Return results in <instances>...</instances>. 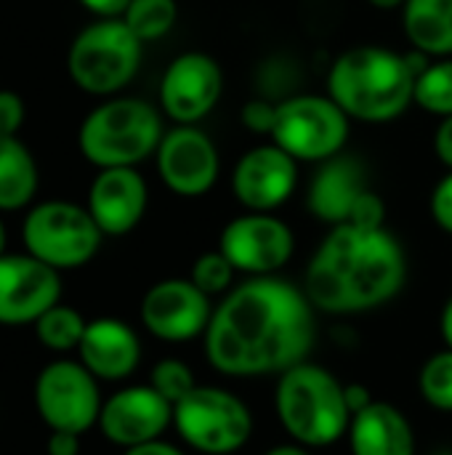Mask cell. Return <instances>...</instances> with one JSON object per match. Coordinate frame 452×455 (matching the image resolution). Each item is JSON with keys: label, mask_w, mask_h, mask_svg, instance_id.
<instances>
[{"label": "cell", "mask_w": 452, "mask_h": 455, "mask_svg": "<svg viewBox=\"0 0 452 455\" xmlns=\"http://www.w3.org/2000/svg\"><path fill=\"white\" fill-rule=\"evenodd\" d=\"M40 184L37 163L19 136H0V211H21Z\"/></svg>", "instance_id": "603a6c76"}, {"label": "cell", "mask_w": 452, "mask_h": 455, "mask_svg": "<svg viewBox=\"0 0 452 455\" xmlns=\"http://www.w3.org/2000/svg\"><path fill=\"white\" fill-rule=\"evenodd\" d=\"M234 277H237V269L232 267V261L218 248L200 253L192 261V269H189V280L202 293H208L210 299L213 296H226L234 288Z\"/></svg>", "instance_id": "83f0119b"}, {"label": "cell", "mask_w": 452, "mask_h": 455, "mask_svg": "<svg viewBox=\"0 0 452 455\" xmlns=\"http://www.w3.org/2000/svg\"><path fill=\"white\" fill-rule=\"evenodd\" d=\"M141 43H155L165 37L178 21L176 0H131L120 16Z\"/></svg>", "instance_id": "d4e9b609"}, {"label": "cell", "mask_w": 452, "mask_h": 455, "mask_svg": "<svg viewBox=\"0 0 452 455\" xmlns=\"http://www.w3.org/2000/svg\"><path fill=\"white\" fill-rule=\"evenodd\" d=\"M224 93L221 64L205 51L178 53L160 80V109L176 125H197Z\"/></svg>", "instance_id": "4fadbf2b"}, {"label": "cell", "mask_w": 452, "mask_h": 455, "mask_svg": "<svg viewBox=\"0 0 452 455\" xmlns=\"http://www.w3.org/2000/svg\"><path fill=\"white\" fill-rule=\"evenodd\" d=\"M434 152H437V157L442 160V165H448L452 171V115L450 117H442V123L437 125V133H434Z\"/></svg>", "instance_id": "e575fe53"}, {"label": "cell", "mask_w": 452, "mask_h": 455, "mask_svg": "<svg viewBox=\"0 0 452 455\" xmlns=\"http://www.w3.org/2000/svg\"><path fill=\"white\" fill-rule=\"evenodd\" d=\"M274 413L290 443L309 451L341 443L352 424L344 384L317 363H298L277 376Z\"/></svg>", "instance_id": "277c9868"}, {"label": "cell", "mask_w": 452, "mask_h": 455, "mask_svg": "<svg viewBox=\"0 0 452 455\" xmlns=\"http://www.w3.org/2000/svg\"><path fill=\"white\" fill-rule=\"evenodd\" d=\"M402 29L416 51L429 59L452 56V0H408Z\"/></svg>", "instance_id": "7402d4cb"}, {"label": "cell", "mask_w": 452, "mask_h": 455, "mask_svg": "<svg viewBox=\"0 0 452 455\" xmlns=\"http://www.w3.org/2000/svg\"><path fill=\"white\" fill-rule=\"evenodd\" d=\"M418 395L429 408L440 413H452V349L432 355L421 365Z\"/></svg>", "instance_id": "4316f807"}, {"label": "cell", "mask_w": 452, "mask_h": 455, "mask_svg": "<svg viewBox=\"0 0 452 455\" xmlns=\"http://www.w3.org/2000/svg\"><path fill=\"white\" fill-rule=\"evenodd\" d=\"M85 11H91L96 19H115L123 16L131 0H77Z\"/></svg>", "instance_id": "d590c367"}, {"label": "cell", "mask_w": 452, "mask_h": 455, "mask_svg": "<svg viewBox=\"0 0 452 455\" xmlns=\"http://www.w3.org/2000/svg\"><path fill=\"white\" fill-rule=\"evenodd\" d=\"M432 455H452V448H440V451H434Z\"/></svg>", "instance_id": "7bdbcfd3"}, {"label": "cell", "mask_w": 452, "mask_h": 455, "mask_svg": "<svg viewBox=\"0 0 452 455\" xmlns=\"http://www.w3.org/2000/svg\"><path fill=\"white\" fill-rule=\"evenodd\" d=\"M21 240L29 256L53 267L56 272H67L80 269L96 259L104 232L85 205L48 200L27 211Z\"/></svg>", "instance_id": "52a82bcc"}, {"label": "cell", "mask_w": 452, "mask_h": 455, "mask_svg": "<svg viewBox=\"0 0 452 455\" xmlns=\"http://www.w3.org/2000/svg\"><path fill=\"white\" fill-rule=\"evenodd\" d=\"M346 224H354V227H362V229H381V227H386V203L381 200V195L373 192V189H365L357 197Z\"/></svg>", "instance_id": "f546056e"}, {"label": "cell", "mask_w": 452, "mask_h": 455, "mask_svg": "<svg viewBox=\"0 0 452 455\" xmlns=\"http://www.w3.org/2000/svg\"><path fill=\"white\" fill-rule=\"evenodd\" d=\"M213 309L210 296L189 277H168L144 293L139 315L149 336L165 344H186L205 336Z\"/></svg>", "instance_id": "7c38bea8"}, {"label": "cell", "mask_w": 452, "mask_h": 455, "mask_svg": "<svg viewBox=\"0 0 452 455\" xmlns=\"http://www.w3.org/2000/svg\"><path fill=\"white\" fill-rule=\"evenodd\" d=\"M99 379L80 360H53L35 379V408L51 432L85 435L101 416Z\"/></svg>", "instance_id": "30bf717a"}, {"label": "cell", "mask_w": 452, "mask_h": 455, "mask_svg": "<svg viewBox=\"0 0 452 455\" xmlns=\"http://www.w3.org/2000/svg\"><path fill=\"white\" fill-rule=\"evenodd\" d=\"M408 280L402 243L386 229L330 227L304 272V293L330 317H352L389 304Z\"/></svg>", "instance_id": "7a4b0ae2"}, {"label": "cell", "mask_w": 452, "mask_h": 455, "mask_svg": "<svg viewBox=\"0 0 452 455\" xmlns=\"http://www.w3.org/2000/svg\"><path fill=\"white\" fill-rule=\"evenodd\" d=\"M80 363L99 381H125L141 363V341L136 331L117 317L91 320L77 347Z\"/></svg>", "instance_id": "d6986e66"}, {"label": "cell", "mask_w": 452, "mask_h": 455, "mask_svg": "<svg viewBox=\"0 0 452 455\" xmlns=\"http://www.w3.org/2000/svg\"><path fill=\"white\" fill-rule=\"evenodd\" d=\"M85 328V317L77 309L59 301L45 315H40V320L35 323V336L51 352H72L80 347Z\"/></svg>", "instance_id": "cb8c5ba5"}, {"label": "cell", "mask_w": 452, "mask_h": 455, "mask_svg": "<svg viewBox=\"0 0 452 455\" xmlns=\"http://www.w3.org/2000/svg\"><path fill=\"white\" fill-rule=\"evenodd\" d=\"M123 455H186L181 448H176L173 443H165L163 437L160 440H152V443H144V445H136V448H128Z\"/></svg>", "instance_id": "74e56055"}, {"label": "cell", "mask_w": 452, "mask_h": 455, "mask_svg": "<svg viewBox=\"0 0 452 455\" xmlns=\"http://www.w3.org/2000/svg\"><path fill=\"white\" fill-rule=\"evenodd\" d=\"M413 104L429 115L450 117L452 115V56L429 61L416 77Z\"/></svg>", "instance_id": "484cf974"}, {"label": "cell", "mask_w": 452, "mask_h": 455, "mask_svg": "<svg viewBox=\"0 0 452 455\" xmlns=\"http://www.w3.org/2000/svg\"><path fill=\"white\" fill-rule=\"evenodd\" d=\"M48 455H80V435L72 432H51L45 443Z\"/></svg>", "instance_id": "836d02e7"}, {"label": "cell", "mask_w": 452, "mask_h": 455, "mask_svg": "<svg viewBox=\"0 0 452 455\" xmlns=\"http://www.w3.org/2000/svg\"><path fill=\"white\" fill-rule=\"evenodd\" d=\"M149 205V189L136 168H101L91 187L88 203L93 221L104 237H123L133 232Z\"/></svg>", "instance_id": "ac0fdd59"}, {"label": "cell", "mask_w": 452, "mask_h": 455, "mask_svg": "<svg viewBox=\"0 0 452 455\" xmlns=\"http://www.w3.org/2000/svg\"><path fill=\"white\" fill-rule=\"evenodd\" d=\"M163 184L178 197L208 195L221 176V157L213 139L197 125H176L165 131L155 152Z\"/></svg>", "instance_id": "5bb4252c"}, {"label": "cell", "mask_w": 452, "mask_h": 455, "mask_svg": "<svg viewBox=\"0 0 452 455\" xmlns=\"http://www.w3.org/2000/svg\"><path fill=\"white\" fill-rule=\"evenodd\" d=\"M96 427L107 443L128 451L160 440L173 427V405L152 384L125 387L104 400Z\"/></svg>", "instance_id": "e0dca14e"}, {"label": "cell", "mask_w": 452, "mask_h": 455, "mask_svg": "<svg viewBox=\"0 0 452 455\" xmlns=\"http://www.w3.org/2000/svg\"><path fill=\"white\" fill-rule=\"evenodd\" d=\"M141 56L144 43L120 16L96 19L69 43L67 72L80 91L109 99L136 77Z\"/></svg>", "instance_id": "8992f818"}, {"label": "cell", "mask_w": 452, "mask_h": 455, "mask_svg": "<svg viewBox=\"0 0 452 455\" xmlns=\"http://www.w3.org/2000/svg\"><path fill=\"white\" fill-rule=\"evenodd\" d=\"M429 64V56L397 53L384 45L346 48L328 72V96L362 123H392L408 112L416 93V77Z\"/></svg>", "instance_id": "3957f363"}, {"label": "cell", "mask_w": 452, "mask_h": 455, "mask_svg": "<svg viewBox=\"0 0 452 455\" xmlns=\"http://www.w3.org/2000/svg\"><path fill=\"white\" fill-rule=\"evenodd\" d=\"M314 341L317 309L309 296L272 275L248 277L216 304L202 349L226 379H264L309 360Z\"/></svg>", "instance_id": "6da1fadb"}, {"label": "cell", "mask_w": 452, "mask_h": 455, "mask_svg": "<svg viewBox=\"0 0 452 455\" xmlns=\"http://www.w3.org/2000/svg\"><path fill=\"white\" fill-rule=\"evenodd\" d=\"M163 136V115L155 104L133 96H109L80 123L77 147L99 171L136 168L157 152Z\"/></svg>", "instance_id": "5b68a950"}, {"label": "cell", "mask_w": 452, "mask_h": 455, "mask_svg": "<svg viewBox=\"0 0 452 455\" xmlns=\"http://www.w3.org/2000/svg\"><path fill=\"white\" fill-rule=\"evenodd\" d=\"M344 397H346V405H349L352 416H354V413H360V411H365V408L373 403L370 389H368L365 384H357V381L344 384Z\"/></svg>", "instance_id": "8d00e7d4"}, {"label": "cell", "mask_w": 452, "mask_h": 455, "mask_svg": "<svg viewBox=\"0 0 452 455\" xmlns=\"http://www.w3.org/2000/svg\"><path fill=\"white\" fill-rule=\"evenodd\" d=\"M240 120L250 133L272 136V128H274V120H277V104H272L266 99H250V101L242 104Z\"/></svg>", "instance_id": "4dcf8cb0"}, {"label": "cell", "mask_w": 452, "mask_h": 455, "mask_svg": "<svg viewBox=\"0 0 452 455\" xmlns=\"http://www.w3.org/2000/svg\"><path fill=\"white\" fill-rule=\"evenodd\" d=\"M61 301V275L24 253L0 256V325H35Z\"/></svg>", "instance_id": "9a60e30c"}, {"label": "cell", "mask_w": 452, "mask_h": 455, "mask_svg": "<svg viewBox=\"0 0 452 455\" xmlns=\"http://www.w3.org/2000/svg\"><path fill=\"white\" fill-rule=\"evenodd\" d=\"M176 435L197 453H240L256 429L253 413L242 397L221 387H200L173 405Z\"/></svg>", "instance_id": "ba28073f"}, {"label": "cell", "mask_w": 452, "mask_h": 455, "mask_svg": "<svg viewBox=\"0 0 452 455\" xmlns=\"http://www.w3.org/2000/svg\"><path fill=\"white\" fill-rule=\"evenodd\" d=\"M24 125V101L19 93L0 88V136H19Z\"/></svg>", "instance_id": "d6a6232c"}, {"label": "cell", "mask_w": 452, "mask_h": 455, "mask_svg": "<svg viewBox=\"0 0 452 455\" xmlns=\"http://www.w3.org/2000/svg\"><path fill=\"white\" fill-rule=\"evenodd\" d=\"M264 455H312V451L304 445H296V443H282V445L269 448Z\"/></svg>", "instance_id": "ab89813d"}, {"label": "cell", "mask_w": 452, "mask_h": 455, "mask_svg": "<svg viewBox=\"0 0 452 455\" xmlns=\"http://www.w3.org/2000/svg\"><path fill=\"white\" fill-rule=\"evenodd\" d=\"M373 8H378V11H397V8H402L408 0H368Z\"/></svg>", "instance_id": "60d3db41"}, {"label": "cell", "mask_w": 452, "mask_h": 455, "mask_svg": "<svg viewBox=\"0 0 452 455\" xmlns=\"http://www.w3.org/2000/svg\"><path fill=\"white\" fill-rule=\"evenodd\" d=\"M298 187V160L274 141L248 149L232 171L234 200L253 213H274Z\"/></svg>", "instance_id": "2e32d148"}, {"label": "cell", "mask_w": 452, "mask_h": 455, "mask_svg": "<svg viewBox=\"0 0 452 455\" xmlns=\"http://www.w3.org/2000/svg\"><path fill=\"white\" fill-rule=\"evenodd\" d=\"M149 384L170 403H181L189 392L197 389V379H194V371L184 363V360H176V357H165L160 360L152 373H149Z\"/></svg>", "instance_id": "f1b7e54d"}, {"label": "cell", "mask_w": 452, "mask_h": 455, "mask_svg": "<svg viewBox=\"0 0 452 455\" xmlns=\"http://www.w3.org/2000/svg\"><path fill=\"white\" fill-rule=\"evenodd\" d=\"M218 251L232 261L237 275L272 277L293 259L296 235L274 213L245 211L221 229Z\"/></svg>", "instance_id": "8fae6325"}, {"label": "cell", "mask_w": 452, "mask_h": 455, "mask_svg": "<svg viewBox=\"0 0 452 455\" xmlns=\"http://www.w3.org/2000/svg\"><path fill=\"white\" fill-rule=\"evenodd\" d=\"M429 211H432V219L434 224L452 235V171L448 176H442L432 192V200H429Z\"/></svg>", "instance_id": "1f68e13d"}, {"label": "cell", "mask_w": 452, "mask_h": 455, "mask_svg": "<svg viewBox=\"0 0 452 455\" xmlns=\"http://www.w3.org/2000/svg\"><path fill=\"white\" fill-rule=\"evenodd\" d=\"M362 171L365 168L352 155H344V152L325 160L320 171L312 176V184L306 192L309 213L328 227L346 224L357 197L368 189Z\"/></svg>", "instance_id": "ffe728a7"}, {"label": "cell", "mask_w": 452, "mask_h": 455, "mask_svg": "<svg viewBox=\"0 0 452 455\" xmlns=\"http://www.w3.org/2000/svg\"><path fill=\"white\" fill-rule=\"evenodd\" d=\"M5 253V227H3V219H0V256Z\"/></svg>", "instance_id": "b9f144b4"}, {"label": "cell", "mask_w": 452, "mask_h": 455, "mask_svg": "<svg viewBox=\"0 0 452 455\" xmlns=\"http://www.w3.org/2000/svg\"><path fill=\"white\" fill-rule=\"evenodd\" d=\"M349 115L325 93H301L277 104L272 141L298 163H325L349 141Z\"/></svg>", "instance_id": "9c48e42d"}, {"label": "cell", "mask_w": 452, "mask_h": 455, "mask_svg": "<svg viewBox=\"0 0 452 455\" xmlns=\"http://www.w3.org/2000/svg\"><path fill=\"white\" fill-rule=\"evenodd\" d=\"M440 336H442L445 347L452 349V296L445 301L442 315H440Z\"/></svg>", "instance_id": "f35d334b"}, {"label": "cell", "mask_w": 452, "mask_h": 455, "mask_svg": "<svg viewBox=\"0 0 452 455\" xmlns=\"http://www.w3.org/2000/svg\"><path fill=\"white\" fill-rule=\"evenodd\" d=\"M346 440L352 455H416L413 424L397 405L381 400L352 416Z\"/></svg>", "instance_id": "44dd1931"}]
</instances>
